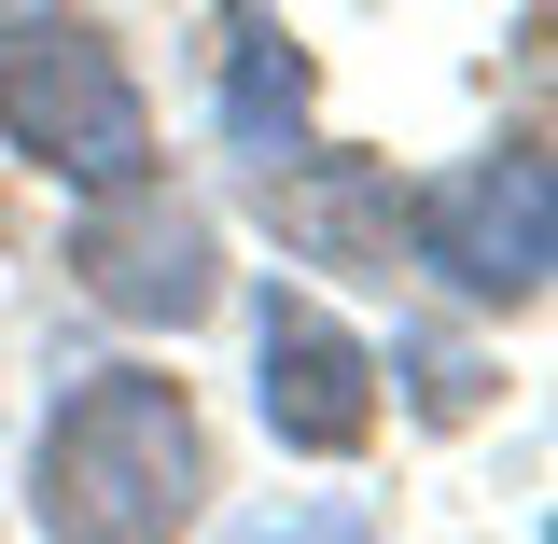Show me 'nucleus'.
Here are the masks:
<instances>
[{
  "label": "nucleus",
  "instance_id": "obj_1",
  "mask_svg": "<svg viewBox=\"0 0 558 544\" xmlns=\"http://www.w3.org/2000/svg\"><path fill=\"white\" fill-rule=\"evenodd\" d=\"M209 503V433L196 391L154 363H98L70 377L43 447H28V517L43 544H182Z\"/></svg>",
  "mask_w": 558,
  "mask_h": 544
},
{
  "label": "nucleus",
  "instance_id": "obj_2",
  "mask_svg": "<svg viewBox=\"0 0 558 544\" xmlns=\"http://www.w3.org/2000/svg\"><path fill=\"white\" fill-rule=\"evenodd\" d=\"M0 140L28 154V168H57V182H140L154 168V112H140V70L98 43V28H70L57 0L43 14H14V43H0Z\"/></svg>",
  "mask_w": 558,
  "mask_h": 544
},
{
  "label": "nucleus",
  "instance_id": "obj_3",
  "mask_svg": "<svg viewBox=\"0 0 558 544\" xmlns=\"http://www.w3.org/2000/svg\"><path fill=\"white\" fill-rule=\"evenodd\" d=\"M405 266H433L461 307H545V266H558L545 140H502V154H461L447 182H418L405 196Z\"/></svg>",
  "mask_w": 558,
  "mask_h": 544
},
{
  "label": "nucleus",
  "instance_id": "obj_4",
  "mask_svg": "<svg viewBox=\"0 0 558 544\" xmlns=\"http://www.w3.org/2000/svg\"><path fill=\"white\" fill-rule=\"evenodd\" d=\"M70 279L112 307V322H209L223 307V223L196 196H168L154 168L140 182H98V196L70 209Z\"/></svg>",
  "mask_w": 558,
  "mask_h": 544
},
{
  "label": "nucleus",
  "instance_id": "obj_5",
  "mask_svg": "<svg viewBox=\"0 0 558 544\" xmlns=\"http://www.w3.org/2000/svg\"><path fill=\"white\" fill-rule=\"evenodd\" d=\"M252 406L293 461H349L363 433H377V349L349 336L322 293H252Z\"/></svg>",
  "mask_w": 558,
  "mask_h": 544
},
{
  "label": "nucleus",
  "instance_id": "obj_6",
  "mask_svg": "<svg viewBox=\"0 0 558 544\" xmlns=\"http://www.w3.org/2000/svg\"><path fill=\"white\" fill-rule=\"evenodd\" d=\"M266 238L293 266H322V279H377L391 293V266H405V182L377 154H307L293 140L266 168Z\"/></svg>",
  "mask_w": 558,
  "mask_h": 544
},
{
  "label": "nucleus",
  "instance_id": "obj_7",
  "mask_svg": "<svg viewBox=\"0 0 558 544\" xmlns=\"http://www.w3.org/2000/svg\"><path fill=\"white\" fill-rule=\"evenodd\" d=\"M223 140L252 154V168H279L293 140H307V112H322V84H307V57H293V28H266V14H238L223 28Z\"/></svg>",
  "mask_w": 558,
  "mask_h": 544
},
{
  "label": "nucleus",
  "instance_id": "obj_8",
  "mask_svg": "<svg viewBox=\"0 0 558 544\" xmlns=\"http://www.w3.org/2000/svg\"><path fill=\"white\" fill-rule=\"evenodd\" d=\"M391 363H405L418 419H475V406H488V363H475L461 336H391Z\"/></svg>",
  "mask_w": 558,
  "mask_h": 544
},
{
  "label": "nucleus",
  "instance_id": "obj_9",
  "mask_svg": "<svg viewBox=\"0 0 558 544\" xmlns=\"http://www.w3.org/2000/svg\"><path fill=\"white\" fill-rule=\"evenodd\" d=\"M266 544H377V517H363V503H307V517H279Z\"/></svg>",
  "mask_w": 558,
  "mask_h": 544
},
{
  "label": "nucleus",
  "instance_id": "obj_10",
  "mask_svg": "<svg viewBox=\"0 0 558 544\" xmlns=\"http://www.w3.org/2000/svg\"><path fill=\"white\" fill-rule=\"evenodd\" d=\"M14 14H43V0H0V28H14Z\"/></svg>",
  "mask_w": 558,
  "mask_h": 544
}]
</instances>
